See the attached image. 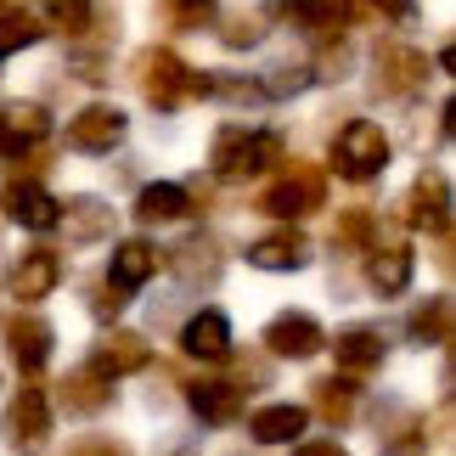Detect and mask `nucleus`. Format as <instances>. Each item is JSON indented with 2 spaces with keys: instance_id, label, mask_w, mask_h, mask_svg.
<instances>
[{
  "instance_id": "23",
  "label": "nucleus",
  "mask_w": 456,
  "mask_h": 456,
  "mask_svg": "<svg viewBox=\"0 0 456 456\" xmlns=\"http://www.w3.org/2000/svg\"><path fill=\"white\" fill-rule=\"evenodd\" d=\"M57 225L68 232L74 248H96V242L113 237V203H102V198H68V208L57 215Z\"/></svg>"
},
{
  "instance_id": "22",
  "label": "nucleus",
  "mask_w": 456,
  "mask_h": 456,
  "mask_svg": "<svg viewBox=\"0 0 456 456\" xmlns=\"http://www.w3.org/2000/svg\"><path fill=\"white\" fill-rule=\"evenodd\" d=\"M248 265L254 271H305L310 265V242L305 232H293V225H282V232H265V237H254L248 242Z\"/></svg>"
},
{
  "instance_id": "40",
  "label": "nucleus",
  "mask_w": 456,
  "mask_h": 456,
  "mask_svg": "<svg viewBox=\"0 0 456 456\" xmlns=\"http://www.w3.org/2000/svg\"><path fill=\"white\" fill-rule=\"evenodd\" d=\"M6 12H12V0H0V17H6Z\"/></svg>"
},
{
  "instance_id": "14",
  "label": "nucleus",
  "mask_w": 456,
  "mask_h": 456,
  "mask_svg": "<svg viewBox=\"0 0 456 456\" xmlns=\"http://www.w3.org/2000/svg\"><path fill=\"white\" fill-rule=\"evenodd\" d=\"M242 400H248V389H242L237 378H191L186 383V406L198 411L203 428H225L242 417Z\"/></svg>"
},
{
  "instance_id": "5",
  "label": "nucleus",
  "mask_w": 456,
  "mask_h": 456,
  "mask_svg": "<svg viewBox=\"0 0 456 456\" xmlns=\"http://www.w3.org/2000/svg\"><path fill=\"white\" fill-rule=\"evenodd\" d=\"M51 428H57V417H51V400L40 383H23V389L12 395L6 417H0V440H6L12 456H40L51 445Z\"/></svg>"
},
{
  "instance_id": "4",
  "label": "nucleus",
  "mask_w": 456,
  "mask_h": 456,
  "mask_svg": "<svg viewBox=\"0 0 456 456\" xmlns=\"http://www.w3.org/2000/svg\"><path fill=\"white\" fill-rule=\"evenodd\" d=\"M327 203V175L310 164V158H288L282 169H276V181L254 198L259 215H271V220H299V215H315V208Z\"/></svg>"
},
{
  "instance_id": "19",
  "label": "nucleus",
  "mask_w": 456,
  "mask_h": 456,
  "mask_svg": "<svg viewBox=\"0 0 456 456\" xmlns=\"http://www.w3.org/2000/svg\"><path fill=\"white\" fill-rule=\"evenodd\" d=\"M181 355H186V361H203V366L232 361V322H225L220 310L186 315V327H181Z\"/></svg>"
},
{
  "instance_id": "10",
  "label": "nucleus",
  "mask_w": 456,
  "mask_h": 456,
  "mask_svg": "<svg viewBox=\"0 0 456 456\" xmlns=\"http://www.w3.org/2000/svg\"><path fill=\"white\" fill-rule=\"evenodd\" d=\"M400 220L417 225V232H434V237L451 232V181H445V169H423V175H417L411 191L400 198Z\"/></svg>"
},
{
  "instance_id": "7",
  "label": "nucleus",
  "mask_w": 456,
  "mask_h": 456,
  "mask_svg": "<svg viewBox=\"0 0 456 456\" xmlns=\"http://www.w3.org/2000/svg\"><path fill=\"white\" fill-rule=\"evenodd\" d=\"M372 85H378L383 102H406L428 85V57L406 40H383L372 51Z\"/></svg>"
},
{
  "instance_id": "8",
  "label": "nucleus",
  "mask_w": 456,
  "mask_h": 456,
  "mask_svg": "<svg viewBox=\"0 0 456 456\" xmlns=\"http://www.w3.org/2000/svg\"><path fill=\"white\" fill-rule=\"evenodd\" d=\"M0 344H6V355H12V366L23 378H40L51 349H57V327H51L45 315H34V310H17L12 322L0 327Z\"/></svg>"
},
{
  "instance_id": "38",
  "label": "nucleus",
  "mask_w": 456,
  "mask_h": 456,
  "mask_svg": "<svg viewBox=\"0 0 456 456\" xmlns=\"http://www.w3.org/2000/svg\"><path fill=\"white\" fill-rule=\"evenodd\" d=\"M68 456H125V445H113V440H102V434H96V440H79Z\"/></svg>"
},
{
  "instance_id": "21",
  "label": "nucleus",
  "mask_w": 456,
  "mask_h": 456,
  "mask_svg": "<svg viewBox=\"0 0 456 456\" xmlns=\"http://www.w3.org/2000/svg\"><path fill=\"white\" fill-rule=\"evenodd\" d=\"M198 191L181 186V181H152L135 191V220L142 225H175V220H186V215H198Z\"/></svg>"
},
{
  "instance_id": "9",
  "label": "nucleus",
  "mask_w": 456,
  "mask_h": 456,
  "mask_svg": "<svg viewBox=\"0 0 456 456\" xmlns=\"http://www.w3.org/2000/svg\"><path fill=\"white\" fill-rule=\"evenodd\" d=\"M259 338H265V355H276V361H310V355L327 349V327L315 322L310 310H282V315L265 322Z\"/></svg>"
},
{
  "instance_id": "13",
  "label": "nucleus",
  "mask_w": 456,
  "mask_h": 456,
  "mask_svg": "<svg viewBox=\"0 0 456 456\" xmlns=\"http://www.w3.org/2000/svg\"><path fill=\"white\" fill-rule=\"evenodd\" d=\"M152 361V344L142 338V332H130V327H113V332H102L96 338V349H91V372H102L108 383H118V378H130V372H142V366Z\"/></svg>"
},
{
  "instance_id": "20",
  "label": "nucleus",
  "mask_w": 456,
  "mask_h": 456,
  "mask_svg": "<svg viewBox=\"0 0 456 456\" xmlns=\"http://www.w3.org/2000/svg\"><path fill=\"white\" fill-rule=\"evenodd\" d=\"M158 265H164V254H158L147 237H130V242H118V248H113L108 276H102V282L118 288V293L130 299V293H142V288L152 282V276H158Z\"/></svg>"
},
{
  "instance_id": "31",
  "label": "nucleus",
  "mask_w": 456,
  "mask_h": 456,
  "mask_svg": "<svg viewBox=\"0 0 456 456\" xmlns=\"http://www.w3.org/2000/svg\"><path fill=\"white\" fill-rule=\"evenodd\" d=\"M45 40V23L40 17H23V12H6L0 17V62L17 57V51H28V45H40Z\"/></svg>"
},
{
  "instance_id": "15",
  "label": "nucleus",
  "mask_w": 456,
  "mask_h": 456,
  "mask_svg": "<svg viewBox=\"0 0 456 456\" xmlns=\"http://www.w3.org/2000/svg\"><path fill=\"white\" fill-rule=\"evenodd\" d=\"M51 135V113L40 108V102H6L0 108V158H28L40 152V142Z\"/></svg>"
},
{
  "instance_id": "32",
  "label": "nucleus",
  "mask_w": 456,
  "mask_h": 456,
  "mask_svg": "<svg viewBox=\"0 0 456 456\" xmlns=\"http://www.w3.org/2000/svg\"><path fill=\"white\" fill-rule=\"evenodd\" d=\"M158 23L164 28H203L215 23V0H152Z\"/></svg>"
},
{
  "instance_id": "35",
  "label": "nucleus",
  "mask_w": 456,
  "mask_h": 456,
  "mask_svg": "<svg viewBox=\"0 0 456 456\" xmlns=\"http://www.w3.org/2000/svg\"><path fill=\"white\" fill-rule=\"evenodd\" d=\"M91 6H96V0H45V17L79 40V34H85V23H91Z\"/></svg>"
},
{
  "instance_id": "17",
  "label": "nucleus",
  "mask_w": 456,
  "mask_h": 456,
  "mask_svg": "<svg viewBox=\"0 0 456 456\" xmlns=\"http://www.w3.org/2000/svg\"><path fill=\"white\" fill-rule=\"evenodd\" d=\"M0 215L17 220L23 232H51L57 215H62V203L51 198L40 181H6V191H0Z\"/></svg>"
},
{
  "instance_id": "37",
  "label": "nucleus",
  "mask_w": 456,
  "mask_h": 456,
  "mask_svg": "<svg viewBox=\"0 0 456 456\" xmlns=\"http://www.w3.org/2000/svg\"><path fill=\"white\" fill-rule=\"evenodd\" d=\"M361 6L383 23H417V0H361Z\"/></svg>"
},
{
  "instance_id": "29",
  "label": "nucleus",
  "mask_w": 456,
  "mask_h": 456,
  "mask_svg": "<svg viewBox=\"0 0 456 456\" xmlns=\"http://www.w3.org/2000/svg\"><path fill=\"white\" fill-rule=\"evenodd\" d=\"M215 34H220L225 51H254V45L271 34V23H265V12H225Z\"/></svg>"
},
{
  "instance_id": "26",
  "label": "nucleus",
  "mask_w": 456,
  "mask_h": 456,
  "mask_svg": "<svg viewBox=\"0 0 456 456\" xmlns=\"http://www.w3.org/2000/svg\"><path fill=\"white\" fill-rule=\"evenodd\" d=\"M305 423H310V411L293 406V400H271V406L248 411V434L259 445H293L305 434Z\"/></svg>"
},
{
  "instance_id": "24",
  "label": "nucleus",
  "mask_w": 456,
  "mask_h": 456,
  "mask_svg": "<svg viewBox=\"0 0 456 456\" xmlns=\"http://www.w3.org/2000/svg\"><path fill=\"white\" fill-rule=\"evenodd\" d=\"M355 406H361V383H349V378H315L310 383V406L305 411H315L327 428H349L355 423Z\"/></svg>"
},
{
  "instance_id": "33",
  "label": "nucleus",
  "mask_w": 456,
  "mask_h": 456,
  "mask_svg": "<svg viewBox=\"0 0 456 456\" xmlns=\"http://www.w3.org/2000/svg\"><path fill=\"white\" fill-rule=\"evenodd\" d=\"M372 232H378L372 208H349V215H338V225H332V242L355 254V248H372Z\"/></svg>"
},
{
  "instance_id": "28",
  "label": "nucleus",
  "mask_w": 456,
  "mask_h": 456,
  "mask_svg": "<svg viewBox=\"0 0 456 456\" xmlns=\"http://www.w3.org/2000/svg\"><path fill=\"white\" fill-rule=\"evenodd\" d=\"M406 332H411V344H423V349H445L451 344V293H434L428 305H417Z\"/></svg>"
},
{
  "instance_id": "1",
  "label": "nucleus",
  "mask_w": 456,
  "mask_h": 456,
  "mask_svg": "<svg viewBox=\"0 0 456 456\" xmlns=\"http://www.w3.org/2000/svg\"><path fill=\"white\" fill-rule=\"evenodd\" d=\"M288 164V135L282 130H248V125H220L208 147L215 181H259L265 169Z\"/></svg>"
},
{
  "instance_id": "25",
  "label": "nucleus",
  "mask_w": 456,
  "mask_h": 456,
  "mask_svg": "<svg viewBox=\"0 0 456 456\" xmlns=\"http://www.w3.org/2000/svg\"><path fill=\"white\" fill-rule=\"evenodd\" d=\"M169 271L181 276L186 288H215L220 271H225V254H220V242H208V237H186L181 248L169 254Z\"/></svg>"
},
{
  "instance_id": "18",
  "label": "nucleus",
  "mask_w": 456,
  "mask_h": 456,
  "mask_svg": "<svg viewBox=\"0 0 456 456\" xmlns=\"http://www.w3.org/2000/svg\"><path fill=\"white\" fill-rule=\"evenodd\" d=\"M62 282V254L57 248H23V259L12 265V299L17 305H40Z\"/></svg>"
},
{
  "instance_id": "3",
  "label": "nucleus",
  "mask_w": 456,
  "mask_h": 456,
  "mask_svg": "<svg viewBox=\"0 0 456 456\" xmlns=\"http://www.w3.org/2000/svg\"><path fill=\"white\" fill-rule=\"evenodd\" d=\"M389 158H395V142H389V130L378 125V118H349V125L332 135V152H327V164L338 169V181H378L383 169H389Z\"/></svg>"
},
{
  "instance_id": "16",
  "label": "nucleus",
  "mask_w": 456,
  "mask_h": 456,
  "mask_svg": "<svg viewBox=\"0 0 456 456\" xmlns=\"http://www.w3.org/2000/svg\"><path fill=\"white\" fill-rule=\"evenodd\" d=\"M411 271H417V254L400 237L372 242V254H366V288H372L378 299H400V293L411 288Z\"/></svg>"
},
{
  "instance_id": "39",
  "label": "nucleus",
  "mask_w": 456,
  "mask_h": 456,
  "mask_svg": "<svg viewBox=\"0 0 456 456\" xmlns=\"http://www.w3.org/2000/svg\"><path fill=\"white\" fill-rule=\"evenodd\" d=\"M293 456H349V451H344V440H305Z\"/></svg>"
},
{
  "instance_id": "11",
  "label": "nucleus",
  "mask_w": 456,
  "mask_h": 456,
  "mask_svg": "<svg viewBox=\"0 0 456 456\" xmlns=\"http://www.w3.org/2000/svg\"><path fill=\"white\" fill-rule=\"evenodd\" d=\"M327 344H332V361H338V378H349V383L383 372V361H389V338L366 322L338 327V338H327Z\"/></svg>"
},
{
  "instance_id": "2",
  "label": "nucleus",
  "mask_w": 456,
  "mask_h": 456,
  "mask_svg": "<svg viewBox=\"0 0 456 456\" xmlns=\"http://www.w3.org/2000/svg\"><path fill=\"white\" fill-rule=\"evenodd\" d=\"M135 91H142L158 113H175L186 96H208L215 79H203L198 68H186L169 45H147L142 57H135Z\"/></svg>"
},
{
  "instance_id": "12",
  "label": "nucleus",
  "mask_w": 456,
  "mask_h": 456,
  "mask_svg": "<svg viewBox=\"0 0 456 456\" xmlns=\"http://www.w3.org/2000/svg\"><path fill=\"white\" fill-rule=\"evenodd\" d=\"M130 130V113L113 108V102H91V108H79L74 118H68V147L74 152H113L118 142H125Z\"/></svg>"
},
{
  "instance_id": "34",
  "label": "nucleus",
  "mask_w": 456,
  "mask_h": 456,
  "mask_svg": "<svg viewBox=\"0 0 456 456\" xmlns=\"http://www.w3.org/2000/svg\"><path fill=\"white\" fill-rule=\"evenodd\" d=\"M349 62H355V45H349V40H322V57H315L310 74L315 79H344Z\"/></svg>"
},
{
  "instance_id": "30",
  "label": "nucleus",
  "mask_w": 456,
  "mask_h": 456,
  "mask_svg": "<svg viewBox=\"0 0 456 456\" xmlns=\"http://www.w3.org/2000/svg\"><path fill=\"white\" fill-rule=\"evenodd\" d=\"M305 85H315L310 62H271L265 74H259L254 91H259V96H271V102H288V96H299Z\"/></svg>"
},
{
  "instance_id": "6",
  "label": "nucleus",
  "mask_w": 456,
  "mask_h": 456,
  "mask_svg": "<svg viewBox=\"0 0 456 456\" xmlns=\"http://www.w3.org/2000/svg\"><path fill=\"white\" fill-rule=\"evenodd\" d=\"M265 17H282L288 28L315 34V40H338L344 17H355V23H378V17L361 6V0H271Z\"/></svg>"
},
{
  "instance_id": "27",
  "label": "nucleus",
  "mask_w": 456,
  "mask_h": 456,
  "mask_svg": "<svg viewBox=\"0 0 456 456\" xmlns=\"http://www.w3.org/2000/svg\"><path fill=\"white\" fill-rule=\"evenodd\" d=\"M57 400L68 406V417H96V411L113 406V383L102 378V372H91V366H74V372L62 378Z\"/></svg>"
},
{
  "instance_id": "36",
  "label": "nucleus",
  "mask_w": 456,
  "mask_h": 456,
  "mask_svg": "<svg viewBox=\"0 0 456 456\" xmlns=\"http://www.w3.org/2000/svg\"><path fill=\"white\" fill-rule=\"evenodd\" d=\"M85 305H91V315H96V322H113V315L125 310L130 299H125L118 288H108V282H91V293H85Z\"/></svg>"
}]
</instances>
